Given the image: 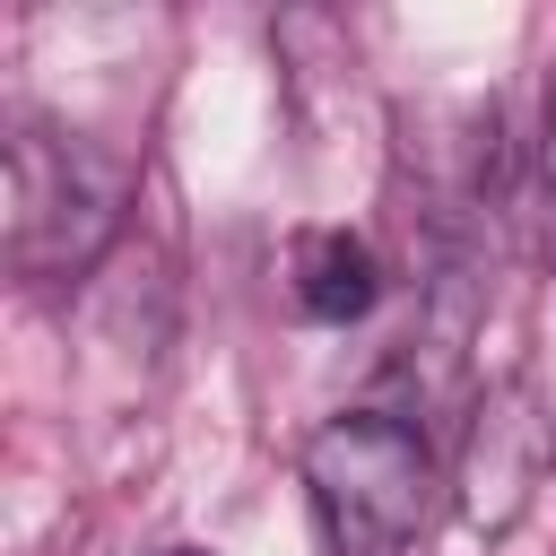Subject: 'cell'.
Here are the masks:
<instances>
[{"label":"cell","mask_w":556,"mask_h":556,"mask_svg":"<svg viewBox=\"0 0 556 556\" xmlns=\"http://www.w3.org/2000/svg\"><path fill=\"white\" fill-rule=\"evenodd\" d=\"M304 486L339 556H400L434 521V443L391 408H339L304 434Z\"/></svg>","instance_id":"cell-1"},{"label":"cell","mask_w":556,"mask_h":556,"mask_svg":"<svg viewBox=\"0 0 556 556\" xmlns=\"http://www.w3.org/2000/svg\"><path fill=\"white\" fill-rule=\"evenodd\" d=\"M539 191H547V217H556V96H547V148H539Z\"/></svg>","instance_id":"cell-5"},{"label":"cell","mask_w":556,"mask_h":556,"mask_svg":"<svg viewBox=\"0 0 556 556\" xmlns=\"http://www.w3.org/2000/svg\"><path fill=\"white\" fill-rule=\"evenodd\" d=\"M130 174L87 148L78 130L17 122L9 130V269L17 278H78L122 235Z\"/></svg>","instance_id":"cell-2"},{"label":"cell","mask_w":556,"mask_h":556,"mask_svg":"<svg viewBox=\"0 0 556 556\" xmlns=\"http://www.w3.org/2000/svg\"><path fill=\"white\" fill-rule=\"evenodd\" d=\"M174 556H208V547H174Z\"/></svg>","instance_id":"cell-6"},{"label":"cell","mask_w":556,"mask_h":556,"mask_svg":"<svg viewBox=\"0 0 556 556\" xmlns=\"http://www.w3.org/2000/svg\"><path fill=\"white\" fill-rule=\"evenodd\" d=\"M287 278H295V313H304V321H365V313L382 304V261H374V243L348 235V226H313V235L295 243Z\"/></svg>","instance_id":"cell-4"},{"label":"cell","mask_w":556,"mask_h":556,"mask_svg":"<svg viewBox=\"0 0 556 556\" xmlns=\"http://www.w3.org/2000/svg\"><path fill=\"white\" fill-rule=\"evenodd\" d=\"M539 478H556V426L530 408L521 382L486 391L469 408V443H460V504L478 530L521 521V504L539 495Z\"/></svg>","instance_id":"cell-3"}]
</instances>
